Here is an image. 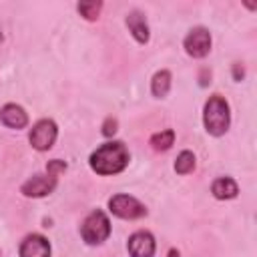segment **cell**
Segmentation results:
<instances>
[{
  "mask_svg": "<svg viewBox=\"0 0 257 257\" xmlns=\"http://www.w3.org/2000/svg\"><path fill=\"white\" fill-rule=\"evenodd\" d=\"M128 163H131V153L122 141H106L98 145L88 157V167L98 177L120 175L128 167Z\"/></svg>",
  "mask_w": 257,
  "mask_h": 257,
  "instance_id": "obj_1",
  "label": "cell"
},
{
  "mask_svg": "<svg viewBox=\"0 0 257 257\" xmlns=\"http://www.w3.org/2000/svg\"><path fill=\"white\" fill-rule=\"evenodd\" d=\"M203 126L211 137H223L231 128V106L229 100L215 92L203 104Z\"/></svg>",
  "mask_w": 257,
  "mask_h": 257,
  "instance_id": "obj_2",
  "label": "cell"
},
{
  "mask_svg": "<svg viewBox=\"0 0 257 257\" xmlns=\"http://www.w3.org/2000/svg\"><path fill=\"white\" fill-rule=\"evenodd\" d=\"M110 233H112V225L102 209H92L80 223V237L90 247L102 245L110 237Z\"/></svg>",
  "mask_w": 257,
  "mask_h": 257,
  "instance_id": "obj_3",
  "label": "cell"
},
{
  "mask_svg": "<svg viewBox=\"0 0 257 257\" xmlns=\"http://www.w3.org/2000/svg\"><path fill=\"white\" fill-rule=\"evenodd\" d=\"M106 207H108L110 215H114L122 221H139L149 215V209L145 207V203H141L137 197L126 195V193H116V195L108 197Z\"/></svg>",
  "mask_w": 257,
  "mask_h": 257,
  "instance_id": "obj_4",
  "label": "cell"
},
{
  "mask_svg": "<svg viewBox=\"0 0 257 257\" xmlns=\"http://www.w3.org/2000/svg\"><path fill=\"white\" fill-rule=\"evenodd\" d=\"M56 139H58V124L52 118H40V120H36L32 124V128H30V133H28V143L38 153L50 151L54 147Z\"/></svg>",
  "mask_w": 257,
  "mask_h": 257,
  "instance_id": "obj_5",
  "label": "cell"
},
{
  "mask_svg": "<svg viewBox=\"0 0 257 257\" xmlns=\"http://www.w3.org/2000/svg\"><path fill=\"white\" fill-rule=\"evenodd\" d=\"M211 46H213V36H211V30L207 26H193L183 38L185 52L195 60L209 56Z\"/></svg>",
  "mask_w": 257,
  "mask_h": 257,
  "instance_id": "obj_6",
  "label": "cell"
},
{
  "mask_svg": "<svg viewBox=\"0 0 257 257\" xmlns=\"http://www.w3.org/2000/svg\"><path fill=\"white\" fill-rule=\"evenodd\" d=\"M58 187V177L44 173H34L32 177H28L22 185H20V193L26 199H42L54 193V189Z\"/></svg>",
  "mask_w": 257,
  "mask_h": 257,
  "instance_id": "obj_7",
  "label": "cell"
},
{
  "mask_svg": "<svg viewBox=\"0 0 257 257\" xmlns=\"http://www.w3.org/2000/svg\"><path fill=\"white\" fill-rule=\"evenodd\" d=\"M126 251L128 257H155L157 253V239L151 231L139 229L128 235L126 239Z\"/></svg>",
  "mask_w": 257,
  "mask_h": 257,
  "instance_id": "obj_8",
  "label": "cell"
},
{
  "mask_svg": "<svg viewBox=\"0 0 257 257\" xmlns=\"http://www.w3.org/2000/svg\"><path fill=\"white\" fill-rule=\"evenodd\" d=\"M124 26H126V30L131 32V36L135 38L137 44L147 46L151 42V26H149V20H147V14L145 12H141L137 8L131 10V12H126Z\"/></svg>",
  "mask_w": 257,
  "mask_h": 257,
  "instance_id": "obj_9",
  "label": "cell"
},
{
  "mask_svg": "<svg viewBox=\"0 0 257 257\" xmlns=\"http://www.w3.org/2000/svg\"><path fill=\"white\" fill-rule=\"evenodd\" d=\"M52 245L40 233H28L18 245V257H50Z\"/></svg>",
  "mask_w": 257,
  "mask_h": 257,
  "instance_id": "obj_10",
  "label": "cell"
},
{
  "mask_svg": "<svg viewBox=\"0 0 257 257\" xmlns=\"http://www.w3.org/2000/svg\"><path fill=\"white\" fill-rule=\"evenodd\" d=\"M0 122L6 126V128H12V131H22L28 126L30 118H28V112L24 110V106L16 104V102H6L2 108H0Z\"/></svg>",
  "mask_w": 257,
  "mask_h": 257,
  "instance_id": "obj_11",
  "label": "cell"
},
{
  "mask_svg": "<svg viewBox=\"0 0 257 257\" xmlns=\"http://www.w3.org/2000/svg\"><path fill=\"white\" fill-rule=\"evenodd\" d=\"M211 195L217 199V201H231L239 195V185L233 177L225 175V177H217L213 183H211Z\"/></svg>",
  "mask_w": 257,
  "mask_h": 257,
  "instance_id": "obj_12",
  "label": "cell"
},
{
  "mask_svg": "<svg viewBox=\"0 0 257 257\" xmlns=\"http://www.w3.org/2000/svg\"><path fill=\"white\" fill-rule=\"evenodd\" d=\"M171 86H173V74H171V70L161 68V70H157L153 74V78H151V94L155 98H165L171 92Z\"/></svg>",
  "mask_w": 257,
  "mask_h": 257,
  "instance_id": "obj_13",
  "label": "cell"
},
{
  "mask_svg": "<svg viewBox=\"0 0 257 257\" xmlns=\"http://www.w3.org/2000/svg\"><path fill=\"white\" fill-rule=\"evenodd\" d=\"M175 139H177V135L173 128H163V131H157L149 137V145L157 153H167L169 149H173Z\"/></svg>",
  "mask_w": 257,
  "mask_h": 257,
  "instance_id": "obj_14",
  "label": "cell"
},
{
  "mask_svg": "<svg viewBox=\"0 0 257 257\" xmlns=\"http://www.w3.org/2000/svg\"><path fill=\"white\" fill-rule=\"evenodd\" d=\"M173 169H175L177 175H191L197 169V157H195V153L189 151V149L181 151L177 155L175 163H173Z\"/></svg>",
  "mask_w": 257,
  "mask_h": 257,
  "instance_id": "obj_15",
  "label": "cell"
},
{
  "mask_svg": "<svg viewBox=\"0 0 257 257\" xmlns=\"http://www.w3.org/2000/svg\"><path fill=\"white\" fill-rule=\"evenodd\" d=\"M104 4L100 0H82L76 4V12L80 14V18H84L86 22H96L100 18Z\"/></svg>",
  "mask_w": 257,
  "mask_h": 257,
  "instance_id": "obj_16",
  "label": "cell"
},
{
  "mask_svg": "<svg viewBox=\"0 0 257 257\" xmlns=\"http://www.w3.org/2000/svg\"><path fill=\"white\" fill-rule=\"evenodd\" d=\"M116 131H118V120H116V116H106V118L102 120V124H100V135H102L104 139H110V141H112V137L116 135Z\"/></svg>",
  "mask_w": 257,
  "mask_h": 257,
  "instance_id": "obj_17",
  "label": "cell"
},
{
  "mask_svg": "<svg viewBox=\"0 0 257 257\" xmlns=\"http://www.w3.org/2000/svg\"><path fill=\"white\" fill-rule=\"evenodd\" d=\"M44 171H46L48 175L58 177V175H62V173L68 171V163L62 161V159H50V161L46 163V169H44Z\"/></svg>",
  "mask_w": 257,
  "mask_h": 257,
  "instance_id": "obj_18",
  "label": "cell"
},
{
  "mask_svg": "<svg viewBox=\"0 0 257 257\" xmlns=\"http://www.w3.org/2000/svg\"><path fill=\"white\" fill-rule=\"evenodd\" d=\"M245 74H247V70H245V64L243 62H233L231 64V76H233V80L235 82H241V80H245Z\"/></svg>",
  "mask_w": 257,
  "mask_h": 257,
  "instance_id": "obj_19",
  "label": "cell"
},
{
  "mask_svg": "<svg viewBox=\"0 0 257 257\" xmlns=\"http://www.w3.org/2000/svg\"><path fill=\"white\" fill-rule=\"evenodd\" d=\"M211 76H213V72H211V68H207V66H201L199 68V86L201 88H205V86H209L211 84Z\"/></svg>",
  "mask_w": 257,
  "mask_h": 257,
  "instance_id": "obj_20",
  "label": "cell"
},
{
  "mask_svg": "<svg viewBox=\"0 0 257 257\" xmlns=\"http://www.w3.org/2000/svg\"><path fill=\"white\" fill-rule=\"evenodd\" d=\"M167 257H181V251H179L177 247H171V249L167 251Z\"/></svg>",
  "mask_w": 257,
  "mask_h": 257,
  "instance_id": "obj_21",
  "label": "cell"
},
{
  "mask_svg": "<svg viewBox=\"0 0 257 257\" xmlns=\"http://www.w3.org/2000/svg\"><path fill=\"white\" fill-rule=\"evenodd\" d=\"M2 42H4V34H2V30H0V46H2Z\"/></svg>",
  "mask_w": 257,
  "mask_h": 257,
  "instance_id": "obj_22",
  "label": "cell"
},
{
  "mask_svg": "<svg viewBox=\"0 0 257 257\" xmlns=\"http://www.w3.org/2000/svg\"><path fill=\"white\" fill-rule=\"evenodd\" d=\"M0 255H2V249H0Z\"/></svg>",
  "mask_w": 257,
  "mask_h": 257,
  "instance_id": "obj_23",
  "label": "cell"
}]
</instances>
